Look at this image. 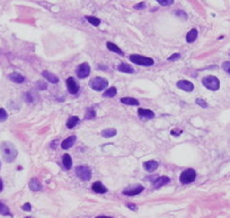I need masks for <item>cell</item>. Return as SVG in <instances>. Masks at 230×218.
I'll list each match as a JSON object with an SVG mask.
<instances>
[{"label": "cell", "mask_w": 230, "mask_h": 218, "mask_svg": "<svg viewBox=\"0 0 230 218\" xmlns=\"http://www.w3.org/2000/svg\"><path fill=\"white\" fill-rule=\"evenodd\" d=\"M86 19L88 20V22H89L90 24H92V25H94V26H98L99 24H101V19H98L97 17L87 16V17H86Z\"/></svg>", "instance_id": "obj_28"}, {"label": "cell", "mask_w": 230, "mask_h": 218, "mask_svg": "<svg viewBox=\"0 0 230 218\" xmlns=\"http://www.w3.org/2000/svg\"><path fill=\"white\" fill-rule=\"evenodd\" d=\"M143 166H145L146 171H148V172H154V171H156V170L158 169L159 163H158L157 161H148V162H146L145 164H143Z\"/></svg>", "instance_id": "obj_13"}, {"label": "cell", "mask_w": 230, "mask_h": 218, "mask_svg": "<svg viewBox=\"0 0 230 218\" xmlns=\"http://www.w3.org/2000/svg\"><path fill=\"white\" fill-rule=\"evenodd\" d=\"M26 218H30V217H26Z\"/></svg>", "instance_id": "obj_44"}, {"label": "cell", "mask_w": 230, "mask_h": 218, "mask_svg": "<svg viewBox=\"0 0 230 218\" xmlns=\"http://www.w3.org/2000/svg\"><path fill=\"white\" fill-rule=\"evenodd\" d=\"M130 60H131L133 63H135V65H139V66L149 67L154 65V60H152L151 58L140 56V54H131V56H130Z\"/></svg>", "instance_id": "obj_2"}, {"label": "cell", "mask_w": 230, "mask_h": 218, "mask_svg": "<svg viewBox=\"0 0 230 218\" xmlns=\"http://www.w3.org/2000/svg\"><path fill=\"white\" fill-rule=\"evenodd\" d=\"M197 37V31L195 28H192L187 34H186V41L187 43H193L194 41L196 40Z\"/></svg>", "instance_id": "obj_21"}, {"label": "cell", "mask_w": 230, "mask_h": 218, "mask_svg": "<svg viewBox=\"0 0 230 218\" xmlns=\"http://www.w3.org/2000/svg\"><path fill=\"white\" fill-rule=\"evenodd\" d=\"M0 149H1V154H2L3 159L8 163L14 162L16 159L17 155H18L16 147L11 142H2L1 146H0Z\"/></svg>", "instance_id": "obj_1"}, {"label": "cell", "mask_w": 230, "mask_h": 218, "mask_svg": "<svg viewBox=\"0 0 230 218\" xmlns=\"http://www.w3.org/2000/svg\"><path fill=\"white\" fill-rule=\"evenodd\" d=\"M42 76L45 78V79H47L50 82V83L52 84H56L58 82H59V78L55 76V75H53V73H51L50 71H47V70H44L42 73Z\"/></svg>", "instance_id": "obj_14"}, {"label": "cell", "mask_w": 230, "mask_h": 218, "mask_svg": "<svg viewBox=\"0 0 230 218\" xmlns=\"http://www.w3.org/2000/svg\"><path fill=\"white\" fill-rule=\"evenodd\" d=\"M181 58V56L178 54V53H174L173 56H170L169 58H168V61H174V60H177Z\"/></svg>", "instance_id": "obj_36"}, {"label": "cell", "mask_w": 230, "mask_h": 218, "mask_svg": "<svg viewBox=\"0 0 230 218\" xmlns=\"http://www.w3.org/2000/svg\"><path fill=\"white\" fill-rule=\"evenodd\" d=\"M0 214L5 216H10L9 208H8L5 203H2V202H0Z\"/></svg>", "instance_id": "obj_29"}, {"label": "cell", "mask_w": 230, "mask_h": 218, "mask_svg": "<svg viewBox=\"0 0 230 218\" xmlns=\"http://www.w3.org/2000/svg\"><path fill=\"white\" fill-rule=\"evenodd\" d=\"M76 175L79 178H81L82 181H88L92 178V170L88 166L81 165L76 167Z\"/></svg>", "instance_id": "obj_5"}, {"label": "cell", "mask_w": 230, "mask_h": 218, "mask_svg": "<svg viewBox=\"0 0 230 218\" xmlns=\"http://www.w3.org/2000/svg\"><path fill=\"white\" fill-rule=\"evenodd\" d=\"M76 73H77V76H78L80 79H82V78H86V77H88L89 73H90V67H89V65L87 62L81 63V65L77 68Z\"/></svg>", "instance_id": "obj_8"}, {"label": "cell", "mask_w": 230, "mask_h": 218, "mask_svg": "<svg viewBox=\"0 0 230 218\" xmlns=\"http://www.w3.org/2000/svg\"><path fill=\"white\" fill-rule=\"evenodd\" d=\"M222 69L230 75V61H226V62L222 63Z\"/></svg>", "instance_id": "obj_34"}, {"label": "cell", "mask_w": 230, "mask_h": 218, "mask_svg": "<svg viewBox=\"0 0 230 218\" xmlns=\"http://www.w3.org/2000/svg\"><path fill=\"white\" fill-rule=\"evenodd\" d=\"M76 140H77L76 136H71V137L64 139V140L61 142V147H62V149H69L70 147H72V146L75 145Z\"/></svg>", "instance_id": "obj_12"}, {"label": "cell", "mask_w": 230, "mask_h": 218, "mask_svg": "<svg viewBox=\"0 0 230 218\" xmlns=\"http://www.w3.org/2000/svg\"><path fill=\"white\" fill-rule=\"evenodd\" d=\"M0 166H1V163H0Z\"/></svg>", "instance_id": "obj_43"}, {"label": "cell", "mask_w": 230, "mask_h": 218, "mask_svg": "<svg viewBox=\"0 0 230 218\" xmlns=\"http://www.w3.org/2000/svg\"><path fill=\"white\" fill-rule=\"evenodd\" d=\"M195 178H196V172L193 169H187L184 172H182L179 180H181V183L187 184V183H192L195 180Z\"/></svg>", "instance_id": "obj_6"}, {"label": "cell", "mask_w": 230, "mask_h": 218, "mask_svg": "<svg viewBox=\"0 0 230 218\" xmlns=\"http://www.w3.org/2000/svg\"><path fill=\"white\" fill-rule=\"evenodd\" d=\"M116 93H117L116 88H115V87H111V88L106 89V92H104L103 96H104V97H113V96L116 95Z\"/></svg>", "instance_id": "obj_27"}, {"label": "cell", "mask_w": 230, "mask_h": 218, "mask_svg": "<svg viewBox=\"0 0 230 218\" xmlns=\"http://www.w3.org/2000/svg\"><path fill=\"white\" fill-rule=\"evenodd\" d=\"M135 9H143V8H146V3L141 2V3H138V5H135L134 6Z\"/></svg>", "instance_id": "obj_38"}, {"label": "cell", "mask_w": 230, "mask_h": 218, "mask_svg": "<svg viewBox=\"0 0 230 218\" xmlns=\"http://www.w3.org/2000/svg\"><path fill=\"white\" fill-rule=\"evenodd\" d=\"M202 84L207 89H210V90H218L219 87H220V82H219V79H218L217 77L214 76L204 77L203 80H202Z\"/></svg>", "instance_id": "obj_4"}, {"label": "cell", "mask_w": 230, "mask_h": 218, "mask_svg": "<svg viewBox=\"0 0 230 218\" xmlns=\"http://www.w3.org/2000/svg\"><path fill=\"white\" fill-rule=\"evenodd\" d=\"M2 189H3V183H2V180L0 178V192L2 191Z\"/></svg>", "instance_id": "obj_40"}, {"label": "cell", "mask_w": 230, "mask_h": 218, "mask_svg": "<svg viewBox=\"0 0 230 218\" xmlns=\"http://www.w3.org/2000/svg\"><path fill=\"white\" fill-rule=\"evenodd\" d=\"M96 218H112V217H109V216H98V217Z\"/></svg>", "instance_id": "obj_41"}, {"label": "cell", "mask_w": 230, "mask_h": 218, "mask_svg": "<svg viewBox=\"0 0 230 218\" xmlns=\"http://www.w3.org/2000/svg\"><path fill=\"white\" fill-rule=\"evenodd\" d=\"M8 78H9L11 82L17 83V84H22V83H24V80H25V77L19 75V73H10L9 76H8Z\"/></svg>", "instance_id": "obj_16"}, {"label": "cell", "mask_w": 230, "mask_h": 218, "mask_svg": "<svg viewBox=\"0 0 230 218\" xmlns=\"http://www.w3.org/2000/svg\"><path fill=\"white\" fill-rule=\"evenodd\" d=\"M62 164H63V166H64V169L66 170L71 169V166H72V159H71L70 155H68V154H64V155H63Z\"/></svg>", "instance_id": "obj_20"}, {"label": "cell", "mask_w": 230, "mask_h": 218, "mask_svg": "<svg viewBox=\"0 0 230 218\" xmlns=\"http://www.w3.org/2000/svg\"><path fill=\"white\" fill-rule=\"evenodd\" d=\"M129 207H130L131 209H137V207H135L134 205H129Z\"/></svg>", "instance_id": "obj_42"}, {"label": "cell", "mask_w": 230, "mask_h": 218, "mask_svg": "<svg viewBox=\"0 0 230 218\" xmlns=\"http://www.w3.org/2000/svg\"><path fill=\"white\" fill-rule=\"evenodd\" d=\"M30 189L31 190H33V191H39L41 189H42V184L39 183V181L37 180V178H32L30 182Z\"/></svg>", "instance_id": "obj_19"}, {"label": "cell", "mask_w": 230, "mask_h": 218, "mask_svg": "<svg viewBox=\"0 0 230 218\" xmlns=\"http://www.w3.org/2000/svg\"><path fill=\"white\" fill-rule=\"evenodd\" d=\"M106 46H107V49H109V51L117 53V54H120V56H123V52H122V50L120 49L117 45H115L114 43H112V42H107V43H106Z\"/></svg>", "instance_id": "obj_23"}, {"label": "cell", "mask_w": 230, "mask_h": 218, "mask_svg": "<svg viewBox=\"0 0 230 218\" xmlns=\"http://www.w3.org/2000/svg\"><path fill=\"white\" fill-rule=\"evenodd\" d=\"M159 5H161V6H171L173 3H174V0H156Z\"/></svg>", "instance_id": "obj_30"}, {"label": "cell", "mask_w": 230, "mask_h": 218, "mask_svg": "<svg viewBox=\"0 0 230 218\" xmlns=\"http://www.w3.org/2000/svg\"><path fill=\"white\" fill-rule=\"evenodd\" d=\"M138 114L141 119H146V120H149V119H152L154 118V113L152 112L151 110H147V109H139L138 110Z\"/></svg>", "instance_id": "obj_11"}, {"label": "cell", "mask_w": 230, "mask_h": 218, "mask_svg": "<svg viewBox=\"0 0 230 218\" xmlns=\"http://www.w3.org/2000/svg\"><path fill=\"white\" fill-rule=\"evenodd\" d=\"M117 69L121 71V73H134V68L131 67L128 63H121L120 66L117 67Z\"/></svg>", "instance_id": "obj_17"}, {"label": "cell", "mask_w": 230, "mask_h": 218, "mask_svg": "<svg viewBox=\"0 0 230 218\" xmlns=\"http://www.w3.org/2000/svg\"><path fill=\"white\" fill-rule=\"evenodd\" d=\"M181 132H182V130H178V131H177V130H173V131H171V135H173V136H179V135H181Z\"/></svg>", "instance_id": "obj_39"}, {"label": "cell", "mask_w": 230, "mask_h": 218, "mask_svg": "<svg viewBox=\"0 0 230 218\" xmlns=\"http://www.w3.org/2000/svg\"><path fill=\"white\" fill-rule=\"evenodd\" d=\"M37 97H39V96L34 92H28V93H26V95H25V99H26L28 103H35L37 101Z\"/></svg>", "instance_id": "obj_26"}, {"label": "cell", "mask_w": 230, "mask_h": 218, "mask_svg": "<svg viewBox=\"0 0 230 218\" xmlns=\"http://www.w3.org/2000/svg\"><path fill=\"white\" fill-rule=\"evenodd\" d=\"M195 102H196L197 105H200L201 107H207V103L205 102V101H203L202 99H197Z\"/></svg>", "instance_id": "obj_35"}, {"label": "cell", "mask_w": 230, "mask_h": 218, "mask_svg": "<svg viewBox=\"0 0 230 218\" xmlns=\"http://www.w3.org/2000/svg\"><path fill=\"white\" fill-rule=\"evenodd\" d=\"M177 87L185 92H192L194 89V85L188 80H179L177 83Z\"/></svg>", "instance_id": "obj_10"}, {"label": "cell", "mask_w": 230, "mask_h": 218, "mask_svg": "<svg viewBox=\"0 0 230 218\" xmlns=\"http://www.w3.org/2000/svg\"><path fill=\"white\" fill-rule=\"evenodd\" d=\"M121 103L126 104V105H139V101L133 97H123L121 99Z\"/></svg>", "instance_id": "obj_24"}, {"label": "cell", "mask_w": 230, "mask_h": 218, "mask_svg": "<svg viewBox=\"0 0 230 218\" xmlns=\"http://www.w3.org/2000/svg\"><path fill=\"white\" fill-rule=\"evenodd\" d=\"M23 210H25V212H31L32 210V207H31V203H25V205L23 206Z\"/></svg>", "instance_id": "obj_37"}, {"label": "cell", "mask_w": 230, "mask_h": 218, "mask_svg": "<svg viewBox=\"0 0 230 218\" xmlns=\"http://www.w3.org/2000/svg\"><path fill=\"white\" fill-rule=\"evenodd\" d=\"M96 115L95 111H94V109L92 107H90V109L87 111V114H86V119H94Z\"/></svg>", "instance_id": "obj_32"}, {"label": "cell", "mask_w": 230, "mask_h": 218, "mask_svg": "<svg viewBox=\"0 0 230 218\" xmlns=\"http://www.w3.org/2000/svg\"><path fill=\"white\" fill-rule=\"evenodd\" d=\"M143 187L140 184H137V185H132V187H128L123 190V195H129V197H133V195H140L142 191H143Z\"/></svg>", "instance_id": "obj_7"}, {"label": "cell", "mask_w": 230, "mask_h": 218, "mask_svg": "<svg viewBox=\"0 0 230 218\" xmlns=\"http://www.w3.org/2000/svg\"><path fill=\"white\" fill-rule=\"evenodd\" d=\"M90 88H92L94 90H97V92H102L109 85V82L103 78V77H95L90 80Z\"/></svg>", "instance_id": "obj_3"}, {"label": "cell", "mask_w": 230, "mask_h": 218, "mask_svg": "<svg viewBox=\"0 0 230 218\" xmlns=\"http://www.w3.org/2000/svg\"><path fill=\"white\" fill-rule=\"evenodd\" d=\"M36 88L41 89V90H44V89L47 88V84H46L45 82H43V80H39V82L36 83Z\"/></svg>", "instance_id": "obj_31"}, {"label": "cell", "mask_w": 230, "mask_h": 218, "mask_svg": "<svg viewBox=\"0 0 230 218\" xmlns=\"http://www.w3.org/2000/svg\"><path fill=\"white\" fill-rule=\"evenodd\" d=\"M67 87H68V92L70 94H77L79 90L78 84L76 83V80H75L73 77H69L67 79Z\"/></svg>", "instance_id": "obj_9"}, {"label": "cell", "mask_w": 230, "mask_h": 218, "mask_svg": "<svg viewBox=\"0 0 230 218\" xmlns=\"http://www.w3.org/2000/svg\"><path fill=\"white\" fill-rule=\"evenodd\" d=\"M92 191L96 192V193H105V192H107L106 187H104L101 182H95V183L92 185Z\"/></svg>", "instance_id": "obj_15"}, {"label": "cell", "mask_w": 230, "mask_h": 218, "mask_svg": "<svg viewBox=\"0 0 230 218\" xmlns=\"http://www.w3.org/2000/svg\"><path fill=\"white\" fill-rule=\"evenodd\" d=\"M116 135V130L113 129V128H109V129H105L102 131V136L104 138H112Z\"/></svg>", "instance_id": "obj_25"}, {"label": "cell", "mask_w": 230, "mask_h": 218, "mask_svg": "<svg viewBox=\"0 0 230 218\" xmlns=\"http://www.w3.org/2000/svg\"><path fill=\"white\" fill-rule=\"evenodd\" d=\"M7 118H8V114H7L6 111H5L3 109H0V122L6 121Z\"/></svg>", "instance_id": "obj_33"}, {"label": "cell", "mask_w": 230, "mask_h": 218, "mask_svg": "<svg viewBox=\"0 0 230 218\" xmlns=\"http://www.w3.org/2000/svg\"><path fill=\"white\" fill-rule=\"evenodd\" d=\"M79 122H80V120H79L78 116H70L69 119H68V121H67V127L69 129H73Z\"/></svg>", "instance_id": "obj_22"}, {"label": "cell", "mask_w": 230, "mask_h": 218, "mask_svg": "<svg viewBox=\"0 0 230 218\" xmlns=\"http://www.w3.org/2000/svg\"><path fill=\"white\" fill-rule=\"evenodd\" d=\"M169 182V178L168 176H161V178H158L156 181H154V188H160V187H162V185H166Z\"/></svg>", "instance_id": "obj_18"}]
</instances>
